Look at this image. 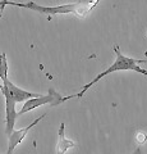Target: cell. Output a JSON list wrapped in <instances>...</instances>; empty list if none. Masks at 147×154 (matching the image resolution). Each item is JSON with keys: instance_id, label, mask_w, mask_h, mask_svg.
Masks as SVG:
<instances>
[{"instance_id": "obj_1", "label": "cell", "mask_w": 147, "mask_h": 154, "mask_svg": "<svg viewBox=\"0 0 147 154\" xmlns=\"http://www.w3.org/2000/svg\"><path fill=\"white\" fill-rule=\"evenodd\" d=\"M114 53H115V62L106 68L105 71H102L101 73H98L95 79L91 81V82L86 84L82 88V90L79 91L78 94H74V95H69V96H65V100H69L70 98H82V96L86 94V91L92 88V86L100 81L102 77H105L107 75L113 73V72H118V71H136L138 73L143 75V76H147V71L145 68L140 67V64H147V59H134V58H131V57H125L123 53L120 51L119 46L118 45H114Z\"/></svg>"}, {"instance_id": "obj_5", "label": "cell", "mask_w": 147, "mask_h": 154, "mask_svg": "<svg viewBox=\"0 0 147 154\" xmlns=\"http://www.w3.org/2000/svg\"><path fill=\"white\" fill-rule=\"evenodd\" d=\"M3 88L8 90L9 95L12 96V99L14 100L16 103H21V102H27L28 99L31 98H37V96H40V94H34V93H28L26 90H22L19 89L18 86L14 85L12 81H9L8 79L3 80Z\"/></svg>"}, {"instance_id": "obj_7", "label": "cell", "mask_w": 147, "mask_h": 154, "mask_svg": "<svg viewBox=\"0 0 147 154\" xmlns=\"http://www.w3.org/2000/svg\"><path fill=\"white\" fill-rule=\"evenodd\" d=\"M0 79L1 80L8 79V62L4 53L0 54Z\"/></svg>"}, {"instance_id": "obj_3", "label": "cell", "mask_w": 147, "mask_h": 154, "mask_svg": "<svg viewBox=\"0 0 147 154\" xmlns=\"http://www.w3.org/2000/svg\"><path fill=\"white\" fill-rule=\"evenodd\" d=\"M65 102V96H61L59 93H56L54 88H50L49 94L46 95H40L37 98H31L27 102H25V105L22 107V109L18 112V116L25 114L27 112H31L36 108L41 107V105H50V107H55L61 103Z\"/></svg>"}, {"instance_id": "obj_9", "label": "cell", "mask_w": 147, "mask_h": 154, "mask_svg": "<svg viewBox=\"0 0 147 154\" xmlns=\"http://www.w3.org/2000/svg\"><path fill=\"white\" fill-rule=\"evenodd\" d=\"M0 3H1V5H0V17L3 16V12H4V8L8 5V0H0Z\"/></svg>"}, {"instance_id": "obj_12", "label": "cell", "mask_w": 147, "mask_h": 154, "mask_svg": "<svg viewBox=\"0 0 147 154\" xmlns=\"http://www.w3.org/2000/svg\"><path fill=\"white\" fill-rule=\"evenodd\" d=\"M0 5H1V3H0Z\"/></svg>"}, {"instance_id": "obj_6", "label": "cell", "mask_w": 147, "mask_h": 154, "mask_svg": "<svg viewBox=\"0 0 147 154\" xmlns=\"http://www.w3.org/2000/svg\"><path fill=\"white\" fill-rule=\"evenodd\" d=\"M75 146V143L65 137V123L61 122L58 134V145H56V154H64L69 148Z\"/></svg>"}, {"instance_id": "obj_10", "label": "cell", "mask_w": 147, "mask_h": 154, "mask_svg": "<svg viewBox=\"0 0 147 154\" xmlns=\"http://www.w3.org/2000/svg\"><path fill=\"white\" fill-rule=\"evenodd\" d=\"M101 2V0H93V2L91 3V4H90V7H91V11H92V9L95 8V7H97L98 5V3H100Z\"/></svg>"}, {"instance_id": "obj_2", "label": "cell", "mask_w": 147, "mask_h": 154, "mask_svg": "<svg viewBox=\"0 0 147 154\" xmlns=\"http://www.w3.org/2000/svg\"><path fill=\"white\" fill-rule=\"evenodd\" d=\"M8 5H16L19 8L30 9L34 12H39L45 16H56V14H69L73 13L79 17H86L91 12V7L87 4L82 3H69V4H61V5H54V7H47V5H39L34 2H27V3H13L9 2ZM49 17V19H50Z\"/></svg>"}, {"instance_id": "obj_11", "label": "cell", "mask_w": 147, "mask_h": 154, "mask_svg": "<svg viewBox=\"0 0 147 154\" xmlns=\"http://www.w3.org/2000/svg\"><path fill=\"white\" fill-rule=\"evenodd\" d=\"M132 154H142V152H141V146H138V148H137L136 150H134L133 153H132Z\"/></svg>"}, {"instance_id": "obj_8", "label": "cell", "mask_w": 147, "mask_h": 154, "mask_svg": "<svg viewBox=\"0 0 147 154\" xmlns=\"http://www.w3.org/2000/svg\"><path fill=\"white\" fill-rule=\"evenodd\" d=\"M136 139H137V143H138L140 146L143 145V144L147 141V134H145V132H138V134H137V136H136Z\"/></svg>"}, {"instance_id": "obj_4", "label": "cell", "mask_w": 147, "mask_h": 154, "mask_svg": "<svg viewBox=\"0 0 147 154\" xmlns=\"http://www.w3.org/2000/svg\"><path fill=\"white\" fill-rule=\"evenodd\" d=\"M46 117V113H44L42 116H40L39 118H36L34 122H31L30 125H28L27 127H25V128H21V130H13V132L10 134V135H8L9 136V143H8V153L7 154H12L13 153V150L16 149L19 144L23 141V139H25V136L28 134V131L34 127V126H36L37 123H39L40 121H42Z\"/></svg>"}]
</instances>
